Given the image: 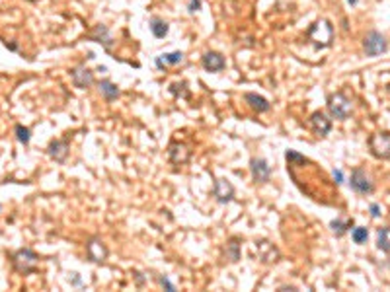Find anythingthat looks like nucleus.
Here are the masks:
<instances>
[{
  "instance_id": "nucleus-6",
  "label": "nucleus",
  "mask_w": 390,
  "mask_h": 292,
  "mask_svg": "<svg viewBox=\"0 0 390 292\" xmlns=\"http://www.w3.org/2000/svg\"><path fill=\"white\" fill-rule=\"evenodd\" d=\"M363 49H365L367 57H379V55L387 53V49H389L387 37L379 31H369L365 41H363Z\"/></svg>"
},
{
  "instance_id": "nucleus-7",
  "label": "nucleus",
  "mask_w": 390,
  "mask_h": 292,
  "mask_svg": "<svg viewBox=\"0 0 390 292\" xmlns=\"http://www.w3.org/2000/svg\"><path fill=\"white\" fill-rule=\"evenodd\" d=\"M86 255H88V259H90L92 263L102 265V263H106V259H108V255H110V249H108V246H106L100 238H92V240H88V244H86Z\"/></svg>"
},
{
  "instance_id": "nucleus-23",
  "label": "nucleus",
  "mask_w": 390,
  "mask_h": 292,
  "mask_svg": "<svg viewBox=\"0 0 390 292\" xmlns=\"http://www.w3.org/2000/svg\"><path fill=\"white\" fill-rule=\"evenodd\" d=\"M14 133H16V138H18L20 144H23V146L29 144V140H31V131H29L27 127H23L22 123H18V125L14 127Z\"/></svg>"
},
{
  "instance_id": "nucleus-8",
  "label": "nucleus",
  "mask_w": 390,
  "mask_h": 292,
  "mask_svg": "<svg viewBox=\"0 0 390 292\" xmlns=\"http://www.w3.org/2000/svg\"><path fill=\"white\" fill-rule=\"evenodd\" d=\"M70 150V140L69 138H57V140H51L49 146H47V154L51 160H55L57 164H65L67 156H69Z\"/></svg>"
},
{
  "instance_id": "nucleus-29",
  "label": "nucleus",
  "mask_w": 390,
  "mask_h": 292,
  "mask_svg": "<svg viewBox=\"0 0 390 292\" xmlns=\"http://www.w3.org/2000/svg\"><path fill=\"white\" fill-rule=\"evenodd\" d=\"M369 210H371V216H373V218H379V216H381V214H383V212H381V206H379V204H377V202H373V204H371V208H369Z\"/></svg>"
},
{
  "instance_id": "nucleus-31",
  "label": "nucleus",
  "mask_w": 390,
  "mask_h": 292,
  "mask_svg": "<svg viewBox=\"0 0 390 292\" xmlns=\"http://www.w3.org/2000/svg\"><path fill=\"white\" fill-rule=\"evenodd\" d=\"M281 291H297L295 287H281Z\"/></svg>"
},
{
  "instance_id": "nucleus-15",
  "label": "nucleus",
  "mask_w": 390,
  "mask_h": 292,
  "mask_svg": "<svg viewBox=\"0 0 390 292\" xmlns=\"http://www.w3.org/2000/svg\"><path fill=\"white\" fill-rule=\"evenodd\" d=\"M90 41H96V43H100L102 47H106V49H112L114 45V39H112V33H110V29L104 25V23H98L96 27H94V31L90 33V37H88Z\"/></svg>"
},
{
  "instance_id": "nucleus-4",
  "label": "nucleus",
  "mask_w": 390,
  "mask_h": 292,
  "mask_svg": "<svg viewBox=\"0 0 390 292\" xmlns=\"http://www.w3.org/2000/svg\"><path fill=\"white\" fill-rule=\"evenodd\" d=\"M349 185H351V189H353L355 193H359V195H371V193L375 191V183H373L371 176H369L363 168H355V170L351 172Z\"/></svg>"
},
{
  "instance_id": "nucleus-12",
  "label": "nucleus",
  "mask_w": 390,
  "mask_h": 292,
  "mask_svg": "<svg viewBox=\"0 0 390 292\" xmlns=\"http://www.w3.org/2000/svg\"><path fill=\"white\" fill-rule=\"evenodd\" d=\"M201 65L205 68L207 72H221L223 68L227 67V61L221 53L217 51H207L205 55L201 57Z\"/></svg>"
},
{
  "instance_id": "nucleus-25",
  "label": "nucleus",
  "mask_w": 390,
  "mask_h": 292,
  "mask_svg": "<svg viewBox=\"0 0 390 292\" xmlns=\"http://www.w3.org/2000/svg\"><path fill=\"white\" fill-rule=\"evenodd\" d=\"M351 238H353V242L355 244H365L369 240V230L365 228V226H357V228H353L351 230Z\"/></svg>"
},
{
  "instance_id": "nucleus-20",
  "label": "nucleus",
  "mask_w": 390,
  "mask_h": 292,
  "mask_svg": "<svg viewBox=\"0 0 390 292\" xmlns=\"http://www.w3.org/2000/svg\"><path fill=\"white\" fill-rule=\"evenodd\" d=\"M377 247L385 253H390V226H383L377 232Z\"/></svg>"
},
{
  "instance_id": "nucleus-11",
  "label": "nucleus",
  "mask_w": 390,
  "mask_h": 292,
  "mask_svg": "<svg viewBox=\"0 0 390 292\" xmlns=\"http://www.w3.org/2000/svg\"><path fill=\"white\" fill-rule=\"evenodd\" d=\"M70 78H72V84L80 90H86L94 84V74L92 70H88L86 67H76L70 70Z\"/></svg>"
},
{
  "instance_id": "nucleus-26",
  "label": "nucleus",
  "mask_w": 390,
  "mask_h": 292,
  "mask_svg": "<svg viewBox=\"0 0 390 292\" xmlns=\"http://www.w3.org/2000/svg\"><path fill=\"white\" fill-rule=\"evenodd\" d=\"M187 88V84L185 82H180V84H172L170 86V94H174V96H180V97H189V92L185 90Z\"/></svg>"
},
{
  "instance_id": "nucleus-21",
  "label": "nucleus",
  "mask_w": 390,
  "mask_h": 292,
  "mask_svg": "<svg viewBox=\"0 0 390 292\" xmlns=\"http://www.w3.org/2000/svg\"><path fill=\"white\" fill-rule=\"evenodd\" d=\"M168 22H164L162 18H152L150 20V31H152V35L154 37H158V39H162V37H166L168 35Z\"/></svg>"
},
{
  "instance_id": "nucleus-17",
  "label": "nucleus",
  "mask_w": 390,
  "mask_h": 292,
  "mask_svg": "<svg viewBox=\"0 0 390 292\" xmlns=\"http://www.w3.org/2000/svg\"><path fill=\"white\" fill-rule=\"evenodd\" d=\"M258 255H260V259L263 263H275L277 259H279L277 247L273 244H269V242H260L258 244Z\"/></svg>"
},
{
  "instance_id": "nucleus-16",
  "label": "nucleus",
  "mask_w": 390,
  "mask_h": 292,
  "mask_svg": "<svg viewBox=\"0 0 390 292\" xmlns=\"http://www.w3.org/2000/svg\"><path fill=\"white\" fill-rule=\"evenodd\" d=\"M244 99H246V103H248L256 113H265L271 109V103H269L263 96H258V94L248 92V94H244Z\"/></svg>"
},
{
  "instance_id": "nucleus-5",
  "label": "nucleus",
  "mask_w": 390,
  "mask_h": 292,
  "mask_svg": "<svg viewBox=\"0 0 390 292\" xmlns=\"http://www.w3.org/2000/svg\"><path fill=\"white\" fill-rule=\"evenodd\" d=\"M371 154L381 160H390V133H375L369 138Z\"/></svg>"
},
{
  "instance_id": "nucleus-9",
  "label": "nucleus",
  "mask_w": 390,
  "mask_h": 292,
  "mask_svg": "<svg viewBox=\"0 0 390 292\" xmlns=\"http://www.w3.org/2000/svg\"><path fill=\"white\" fill-rule=\"evenodd\" d=\"M213 197L217 199V202L227 204L234 199V185L225 178L215 180V187H213Z\"/></svg>"
},
{
  "instance_id": "nucleus-24",
  "label": "nucleus",
  "mask_w": 390,
  "mask_h": 292,
  "mask_svg": "<svg viewBox=\"0 0 390 292\" xmlns=\"http://www.w3.org/2000/svg\"><path fill=\"white\" fill-rule=\"evenodd\" d=\"M330 228H332V232H334L336 236H344L349 228H353V220H340V218H338V220H332Z\"/></svg>"
},
{
  "instance_id": "nucleus-1",
  "label": "nucleus",
  "mask_w": 390,
  "mask_h": 292,
  "mask_svg": "<svg viewBox=\"0 0 390 292\" xmlns=\"http://www.w3.org/2000/svg\"><path fill=\"white\" fill-rule=\"evenodd\" d=\"M10 263L20 275H29V273L37 271L39 255L33 249H29V247H22V249H18V251H14L10 255Z\"/></svg>"
},
{
  "instance_id": "nucleus-3",
  "label": "nucleus",
  "mask_w": 390,
  "mask_h": 292,
  "mask_svg": "<svg viewBox=\"0 0 390 292\" xmlns=\"http://www.w3.org/2000/svg\"><path fill=\"white\" fill-rule=\"evenodd\" d=\"M308 37L314 41L316 47H328L332 43V37H334V27L328 20H320L310 27Z\"/></svg>"
},
{
  "instance_id": "nucleus-19",
  "label": "nucleus",
  "mask_w": 390,
  "mask_h": 292,
  "mask_svg": "<svg viewBox=\"0 0 390 292\" xmlns=\"http://www.w3.org/2000/svg\"><path fill=\"white\" fill-rule=\"evenodd\" d=\"M100 92L104 94V97H106V101H114V99H117L119 96H121V92H119V88L115 86L114 82H110V80H100Z\"/></svg>"
},
{
  "instance_id": "nucleus-30",
  "label": "nucleus",
  "mask_w": 390,
  "mask_h": 292,
  "mask_svg": "<svg viewBox=\"0 0 390 292\" xmlns=\"http://www.w3.org/2000/svg\"><path fill=\"white\" fill-rule=\"evenodd\" d=\"M334 181H336V185L344 183V176H342V172H340V170H334Z\"/></svg>"
},
{
  "instance_id": "nucleus-22",
  "label": "nucleus",
  "mask_w": 390,
  "mask_h": 292,
  "mask_svg": "<svg viewBox=\"0 0 390 292\" xmlns=\"http://www.w3.org/2000/svg\"><path fill=\"white\" fill-rule=\"evenodd\" d=\"M225 255H227V259H229L230 263H236V261L240 259V244H238V240H236V238H232V240L227 242Z\"/></svg>"
},
{
  "instance_id": "nucleus-2",
  "label": "nucleus",
  "mask_w": 390,
  "mask_h": 292,
  "mask_svg": "<svg viewBox=\"0 0 390 292\" xmlns=\"http://www.w3.org/2000/svg\"><path fill=\"white\" fill-rule=\"evenodd\" d=\"M326 105H328L330 115H332L334 119H340V121L347 119V117L353 113V101L345 96L344 92L330 94L328 99H326Z\"/></svg>"
},
{
  "instance_id": "nucleus-28",
  "label": "nucleus",
  "mask_w": 390,
  "mask_h": 292,
  "mask_svg": "<svg viewBox=\"0 0 390 292\" xmlns=\"http://www.w3.org/2000/svg\"><path fill=\"white\" fill-rule=\"evenodd\" d=\"M187 10H189L191 14H193V12H197V10H201V0H189Z\"/></svg>"
},
{
  "instance_id": "nucleus-27",
  "label": "nucleus",
  "mask_w": 390,
  "mask_h": 292,
  "mask_svg": "<svg viewBox=\"0 0 390 292\" xmlns=\"http://www.w3.org/2000/svg\"><path fill=\"white\" fill-rule=\"evenodd\" d=\"M158 283H160L166 291H176V287H174V285H172V283H170L166 277H158Z\"/></svg>"
},
{
  "instance_id": "nucleus-14",
  "label": "nucleus",
  "mask_w": 390,
  "mask_h": 292,
  "mask_svg": "<svg viewBox=\"0 0 390 292\" xmlns=\"http://www.w3.org/2000/svg\"><path fill=\"white\" fill-rule=\"evenodd\" d=\"M310 125H312V131L318 136H326L332 131V121L328 119V115L324 111H314L310 115Z\"/></svg>"
},
{
  "instance_id": "nucleus-10",
  "label": "nucleus",
  "mask_w": 390,
  "mask_h": 292,
  "mask_svg": "<svg viewBox=\"0 0 390 292\" xmlns=\"http://www.w3.org/2000/svg\"><path fill=\"white\" fill-rule=\"evenodd\" d=\"M250 172L256 183H267L271 178V166L263 158H252L250 160Z\"/></svg>"
},
{
  "instance_id": "nucleus-18",
  "label": "nucleus",
  "mask_w": 390,
  "mask_h": 292,
  "mask_svg": "<svg viewBox=\"0 0 390 292\" xmlns=\"http://www.w3.org/2000/svg\"><path fill=\"white\" fill-rule=\"evenodd\" d=\"M180 63H184V53L182 51H174V53H164V55H160L158 59H156V67L164 68L166 65H180Z\"/></svg>"
},
{
  "instance_id": "nucleus-32",
  "label": "nucleus",
  "mask_w": 390,
  "mask_h": 292,
  "mask_svg": "<svg viewBox=\"0 0 390 292\" xmlns=\"http://www.w3.org/2000/svg\"><path fill=\"white\" fill-rule=\"evenodd\" d=\"M347 2H349L351 6H355V4H357V0H347Z\"/></svg>"
},
{
  "instance_id": "nucleus-13",
  "label": "nucleus",
  "mask_w": 390,
  "mask_h": 292,
  "mask_svg": "<svg viewBox=\"0 0 390 292\" xmlns=\"http://www.w3.org/2000/svg\"><path fill=\"white\" fill-rule=\"evenodd\" d=\"M189 156H191V150L185 146L184 142H172L168 146V158H170L172 164L182 166V164H185L189 160Z\"/></svg>"
}]
</instances>
